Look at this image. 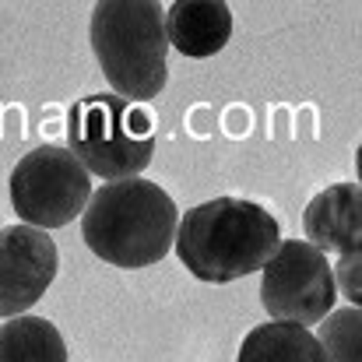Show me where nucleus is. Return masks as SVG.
Masks as SVG:
<instances>
[{"instance_id": "9", "label": "nucleus", "mask_w": 362, "mask_h": 362, "mask_svg": "<svg viewBox=\"0 0 362 362\" xmlns=\"http://www.w3.org/2000/svg\"><path fill=\"white\" fill-rule=\"evenodd\" d=\"M233 39V11L222 0H176L165 7V42L190 60H208Z\"/></svg>"}, {"instance_id": "6", "label": "nucleus", "mask_w": 362, "mask_h": 362, "mask_svg": "<svg viewBox=\"0 0 362 362\" xmlns=\"http://www.w3.org/2000/svg\"><path fill=\"white\" fill-rule=\"evenodd\" d=\"M331 260L306 240H281L260 267V303L271 320L310 327L334 310Z\"/></svg>"}, {"instance_id": "8", "label": "nucleus", "mask_w": 362, "mask_h": 362, "mask_svg": "<svg viewBox=\"0 0 362 362\" xmlns=\"http://www.w3.org/2000/svg\"><path fill=\"white\" fill-rule=\"evenodd\" d=\"M303 236L327 253H359L362 243V190L356 180L331 183L303 211Z\"/></svg>"}, {"instance_id": "7", "label": "nucleus", "mask_w": 362, "mask_h": 362, "mask_svg": "<svg viewBox=\"0 0 362 362\" xmlns=\"http://www.w3.org/2000/svg\"><path fill=\"white\" fill-rule=\"evenodd\" d=\"M60 267L57 243L42 229L7 226L0 229V317H21L53 285Z\"/></svg>"}, {"instance_id": "13", "label": "nucleus", "mask_w": 362, "mask_h": 362, "mask_svg": "<svg viewBox=\"0 0 362 362\" xmlns=\"http://www.w3.org/2000/svg\"><path fill=\"white\" fill-rule=\"evenodd\" d=\"M331 274H334V288H341V292L349 296V303H352V306H359V299H362V288H359V253H345V257L331 267Z\"/></svg>"}, {"instance_id": "12", "label": "nucleus", "mask_w": 362, "mask_h": 362, "mask_svg": "<svg viewBox=\"0 0 362 362\" xmlns=\"http://www.w3.org/2000/svg\"><path fill=\"white\" fill-rule=\"evenodd\" d=\"M359 306H345V310H331L320 320V334H313V338L324 352V362H359Z\"/></svg>"}, {"instance_id": "1", "label": "nucleus", "mask_w": 362, "mask_h": 362, "mask_svg": "<svg viewBox=\"0 0 362 362\" xmlns=\"http://www.w3.org/2000/svg\"><path fill=\"white\" fill-rule=\"evenodd\" d=\"M278 243V218L264 204L246 197H211L180 218L173 246L197 281L229 285L257 274Z\"/></svg>"}, {"instance_id": "11", "label": "nucleus", "mask_w": 362, "mask_h": 362, "mask_svg": "<svg viewBox=\"0 0 362 362\" xmlns=\"http://www.w3.org/2000/svg\"><path fill=\"white\" fill-rule=\"evenodd\" d=\"M0 362H67L64 334L46 317H11L0 324Z\"/></svg>"}, {"instance_id": "10", "label": "nucleus", "mask_w": 362, "mask_h": 362, "mask_svg": "<svg viewBox=\"0 0 362 362\" xmlns=\"http://www.w3.org/2000/svg\"><path fill=\"white\" fill-rule=\"evenodd\" d=\"M236 362H324V352L310 327L271 320L243 338Z\"/></svg>"}, {"instance_id": "4", "label": "nucleus", "mask_w": 362, "mask_h": 362, "mask_svg": "<svg viewBox=\"0 0 362 362\" xmlns=\"http://www.w3.org/2000/svg\"><path fill=\"white\" fill-rule=\"evenodd\" d=\"M71 155L99 180H134L155 151V117L120 95H85L67 117Z\"/></svg>"}, {"instance_id": "5", "label": "nucleus", "mask_w": 362, "mask_h": 362, "mask_svg": "<svg viewBox=\"0 0 362 362\" xmlns=\"http://www.w3.org/2000/svg\"><path fill=\"white\" fill-rule=\"evenodd\" d=\"M92 197L88 169L60 144H39L11 169V204L32 229H60L74 222Z\"/></svg>"}, {"instance_id": "3", "label": "nucleus", "mask_w": 362, "mask_h": 362, "mask_svg": "<svg viewBox=\"0 0 362 362\" xmlns=\"http://www.w3.org/2000/svg\"><path fill=\"white\" fill-rule=\"evenodd\" d=\"M92 53L127 103L155 99L169 81L165 7L155 0H103L92 7Z\"/></svg>"}, {"instance_id": "2", "label": "nucleus", "mask_w": 362, "mask_h": 362, "mask_svg": "<svg viewBox=\"0 0 362 362\" xmlns=\"http://www.w3.org/2000/svg\"><path fill=\"white\" fill-rule=\"evenodd\" d=\"M180 226L176 201L155 180H117L92 190L81 211L85 246L113 267H151L165 260Z\"/></svg>"}]
</instances>
